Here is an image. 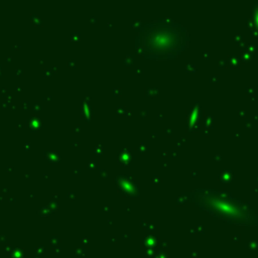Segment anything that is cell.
I'll list each match as a JSON object with an SVG mask.
<instances>
[{"label":"cell","instance_id":"cell-2","mask_svg":"<svg viewBox=\"0 0 258 258\" xmlns=\"http://www.w3.org/2000/svg\"><path fill=\"white\" fill-rule=\"evenodd\" d=\"M194 203L226 221L246 224L254 218L253 209L230 194L212 189H197L191 194Z\"/></svg>","mask_w":258,"mask_h":258},{"label":"cell","instance_id":"cell-3","mask_svg":"<svg viewBox=\"0 0 258 258\" xmlns=\"http://www.w3.org/2000/svg\"><path fill=\"white\" fill-rule=\"evenodd\" d=\"M252 24L255 25V29L258 30V7H254L253 8V12H252Z\"/></svg>","mask_w":258,"mask_h":258},{"label":"cell","instance_id":"cell-1","mask_svg":"<svg viewBox=\"0 0 258 258\" xmlns=\"http://www.w3.org/2000/svg\"><path fill=\"white\" fill-rule=\"evenodd\" d=\"M189 39V33L183 24L171 19H157L139 26L135 47L147 59L170 60L187 48Z\"/></svg>","mask_w":258,"mask_h":258}]
</instances>
